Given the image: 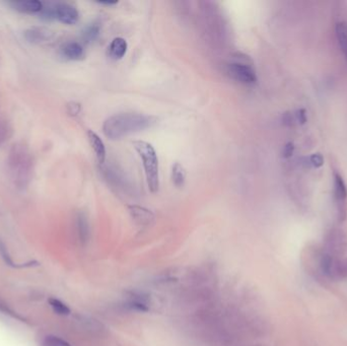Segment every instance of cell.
Listing matches in <instances>:
<instances>
[{
    "label": "cell",
    "mask_w": 347,
    "mask_h": 346,
    "mask_svg": "<svg viewBox=\"0 0 347 346\" xmlns=\"http://www.w3.org/2000/svg\"><path fill=\"white\" fill-rule=\"evenodd\" d=\"M157 118L138 113H121L109 117L103 125V132L111 140H119L126 136L153 127Z\"/></svg>",
    "instance_id": "1"
},
{
    "label": "cell",
    "mask_w": 347,
    "mask_h": 346,
    "mask_svg": "<svg viewBox=\"0 0 347 346\" xmlns=\"http://www.w3.org/2000/svg\"><path fill=\"white\" fill-rule=\"evenodd\" d=\"M7 172L10 180L17 189H26L33 179L35 161L29 146L24 142H15L7 156Z\"/></svg>",
    "instance_id": "2"
},
{
    "label": "cell",
    "mask_w": 347,
    "mask_h": 346,
    "mask_svg": "<svg viewBox=\"0 0 347 346\" xmlns=\"http://www.w3.org/2000/svg\"><path fill=\"white\" fill-rule=\"evenodd\" d=\"M133 146L142 160L146 182L149 185L150 191L155 193L160 187L159 157H157L156 151L151 143L143 140L133 141Z\"/></svg>",
    "instance_id": "3"
},
{
    "label": "cell",
    "mask_w": 347,
    "mask_h": 346,
    "mask_svg": "<svg viewBox=\"0 0 347 346\" xmlns=\"http://www.w3.org/2000/svg\"><path fill=\"white\" fill-rule=\"evenodd\" d=\"M318 265L321 273L326 278L334 281L347 278V259L334 257L323 251Z\"/></svg>",
    "instance_id": "4"
},
{
    "label": "cell",
    "mask_w": 347,
    "mask_h": 346,
    "mask_svg": "<svg viewBox=\"0 0 347 346\" xmlns=\"http://www.w3.org/2000/svg\"><path fill=\"white\" fill-rule=\"evenodd\" d=\"M347 250V237L340 228H331L325 236L324 252L334 257H341Z\"/></svg>",
    "instance_id": "5"
},
{
    "label": "cell",
    "mask_w": 347,
    "mask_h": 346,
    "mask_svg": "<svg viewBox=\"0 0 347 346\" xmlns=\"http://www.w3.org/2000/svg\"><path fill=\"white\" fill-rule=\"evenodd\" d=\"M228 75L246 86H253L257 81L255 70L243 63H231L227 66Z\"/></svg>",
    "instance_id": "6"
},
{
    "label": "cell",
    "mask_w": 347,
    "mask_h": 346,
    "mask_svg": "<svg viewBox=\"0 0 347 346\" xmlns=\"http://www.w3.org/2000/svg\"><path fill=\"white\" fill-rule=\"evenodd\" d=\"M334 194L336 199V204H337V216L340 223L344 222L347 216V208H346V197H347V189L342 177L338 174H335L334 177Z\"/></svg>",
    "instance_id": "7"
},
{
    "label": "cell",
    "mask_w": 347,
    "mask_h": 346,
    "mask_svg": "<svg viewBox=\"0 0 347 346\" xmlns=\"http://www.w3.org/2000/svg\"><path fill=\"white\" fill-rule=\"evenodd\" d=\"M55 17L65 25H75L78 22L79 14L75 6L67 2L55 3Z\"/></svg>",
    "instance_id": "8"
},
{
    "label": "cell",
    "mask_w": 347,
    "mask_h": 346,
    "mask_svg": "<svg viewBox=\"0 0 347 346\" xmlns=\"http://www.w3.org/2000/svg\"><path fill=\"white\" fill-rule=\"evenodd\" d=\"M54 31L45 27H33L25 31V38L31 44H46L54 38Z\"/></svg>",
    "instance_id": "9"
},
{
    "label": "cell",
    "mask_w": 347,
    "mask_h": 346,
    "mask_svg": "<svg viewBox=\"0 0 347 346\" xmlns=\"http://www.w3.org/2000/svg\"><path fill=\"white\" fill-rule=\"evenodd\" d=\"M9 5L19 13L40 14L43 9L44 3L39 0H18V1H10Z\"/></svg>",
    "instance_id": "10"
},
{
    "label": "cell",
    "mask_w": 347,
    "mask_h": 346,
    "mask_svg": "<svg viewBox=\"0 0 347 346\" xmlns=\"http://www.w3.org/2000/svg\"><path fill=\"white\" fill-rule=\"evenodd\" d=\"M88 138L94 154L97 156L98 162L100 164H103L105 162V159H106V148H105L103 140L100 138V136L97 133H94L91 130L88 131Z\"/></svg>",
    "instance_id": "11"
},
{
    "label": "cell",
    "mask_w": 347,
    "mask_h": 346,
    "mask_svg": "<svg viewBox=\"0 0 347 346\" xmlns=\"http://www.w3.org/2000/svg\"><path fill=\"white\" fill-rule=\"evenodd\" d=\"M128 49V44L123 38H115L108 47V54L114 60H120L124 57Z\"/></svg>",
    "instance_id": "12"
},
{
    "label": "cell",
    "mask_w": 347,
    "mask_h": 346,
    "mask_svg": "<svg viewBox=\"0 0 347 346\" xmlns=\"http://www.w3.org/2000/svg\"><path fill=\"white\" fill-rule=\"evenodd\" d=\"M61 53L69 60H80L85 56V50L77 42H68L61 48Z\"/></svg>",
    "instance_id": "13"
},
{
    "label": "cell",
    "mask_w": 347,
    "mask_h": 346,
    "mask_svg": "<svg viewBox=\"0 0 347 346\" xmlns=\"http://www.w3.org/2000/svg\"><path fill=\"white\" fill-rule=\"evenodd\" d=\"M131 214L133 218L137 222L139 225H149L153 219V215L151 211H146L144 208H140L137 206L131 207Z\"/></svg>",
    "instance_id": "14"
},
{
    "label": "cell",
    "mask_w": 347,
    "mask_h": 346,
    "mask_svg": "<svg viewBox=\"0 0 347 346\" xmlns=\"http://www.w3.org/2000/svg\"><path fill=\"white\" fill-rule=\"evenodd\" d=\"M336 37H337L342 53L347 60V25L345 23H339L336 26Z\"/></svg>",
    "instance_id": "15"
},
{
    "label": "cell",
    "mask_w": 347,
    "mask_h": 346,
    "mask_svg": "<svg viewBox=\"0 0 347 346\" xmlns=\"http://www.w3.org/2000/svg\"><path fill=\"white\" fill-rule=\"evenodd\" d=\"M185 180H186V171L184 169V166L181 164L176 163L173 165L172 169V181L174 185L178 188H181L184 186Z\"/></svg>",
    "instance_id": "16"
},
{
    "label": "cell",
    "mask_w": 347,
    "mask_h": 346,
    "mask_svg": "<svg viewBox=\"0 0 347 346\" xmlns=\"http://www.w3.org/2000/svg\"><path fill=\"white\" fill-rule=\"evenodd\" d=\"M49 303L51 308L53 309V311L58 315L66 316V315H69L70 313V309L65 305V303L57 299H50Z\"/></svg>",
    "instance_id": "17"
},
{
    "label": "cell",
    "mask_w": 347,
    "mask_h": 346,
    "mask_svg": "<svg viewBox=\"0 0 347 346\" xmlns=\"http://www.w3.org/2000/svg\"><path fill=\"white\" fill-rule=\"evenodd\" d=\"M12 132H13V129H12V126H10V124L6 120L0 118V145H1L3 142H5L10 137Z\"/></svg>",
    "instance_id": "18"
},
{
    "label": "cell",
    "mask_w": 347,
    "mask_h": 346,
    "mask_svg": "<svg viewBox=\"0 0 347 346\" xmlns=\"http://www.w3.org/2000/svg\"><path fill=\"white\" fill-rule=\"evenodd\" d=\"M77 227H78V234L81 241H86L89 236V225L88 220L85 215L79 214L77 217Z\"/></svg>",
    "instance_id": "19"
},
{
    "label": "cell",
    "mask_w": 347,
    "mask_h": 346,
    "mask_svg": "<svg viewBox=\"0 0 347 346\" xmlns=\"http://www.w3.org/2000/svg\"><path fill=\"white\" fill-rule=\"evenodd\" d=\"M40 15L42 18H44L46 20H51L54 19L55 17V3L52 2H48V3H44L43 9L40 13Z\"/></svg>",
    "instance_id": "20"
},
{
    "label": "cell",
    "mask_w": 347,
    "mask_h": 346,
    "mask_svg": "<svg viewBox=\"0 0 347 346\" xmlns=\"http://www.w3.org/2000/svg\"><path fill=\"white\" fill-rule=\"evenodd\" d=\"M43 344L44 346H70L66 341L56 336H47Z\"/></svg>",
    "instance_id": "21"
},
{
    "label": "cell",
    "mask_w": 347,
    "mask_h": 346,
    "mask_svg": "<svg viewBox=\"0 0 347 346\" xmlns=\"http://www.w3.org/2000/svg\"><path fill=\"white\" fill-rule=\"evenodd\" d=\"M99 31H100L99 27L96 26V25H92V26L89 27L85 30V33H83V36H85L86 40H88V41H93L94 39L98 37Z\"/></svg>",
    "instance_id": "22"
},
{
    "label": "cell",
    "mask_w": 347,
    "mask_h": 346,
    "mask_svg": "<svg viewBox=\"0 0 347 346\" xmlns=\"http://www.w3.org/2000/svg\"><path fill=\"white\" fill-rule=\"evenodd\" d=\"M282 124L287 126V127H291L297 124L296 116H294V113L292 112H286L282 115Z\"/></svg>",
    "instance_id": "23"
},
{
    "label": "cell",
    "mask_w": 347,
    "mask_h": 346,
    "mask_svg": "<svg viewBox=\"0 0 347 346\" xmlns=\"http://www.w3.org/2000/svg\"><path fill=\"white\" fill-rule=\"evenodd\" d=\"M324 163L323 156L320 153H315L310 157V165L315 167H320Z\"/></svg>",
    "instance_id": "24"
},
{
    "label": "cell",
    "mask_w": 347,
    "mask_h": 346,
    "mask_svg": "<svg viewBox=\"0 0 347 346\" xmlns=\"http://www.w3.org/2000/svg\"><path fill=\"white\" fill-rule=\"evenodd\" d=\"M294 116H296L297 124H304L307 122V114L303 109H300L297 112H294Z\"/></svg>",
    "instance_id": "25"
},
{
    "label": "cell",
    "mask_w": 347,
    "mask_h": 346,
    "mask_svg": "<svg viewBox=\"0 0 347 346\" xmlns=\"http://www.w3.org/2000/svg\"><path fill=\"white\" fill-rule=\"evenodd\" d=\"M294 151V146L291 142H288L287 144H286L285 149H283V151H282V155L285 157H290L292 155Z\"/></svg>",
    "instance_id": "26"
},
{
    "label": "cell",
    "mask_w": 347,
    "mask_h": 346,
    "mask_svg": "<svg viewBox=\"0 0 347 346\" xmlns=\"http://www.w3.org/2000/svg\"><path fill=\"white\" fill-rule=\"evenodd\" d=\"M67 108H68V113L70 115H77L79 113V111H80L79 104H76V103L69 104L67 106Z\"/></svg>",
    "instance_id": "27"
},
{
    "label": "cell",
    "mask_w": 347,
    "mask_h": 346,
    "mask_svg": "<svg viewBox=\"0 0 347 346\" xmlns=\"http://www.w3.org/2000/svg\"><path fill=\"white\" fill-rule=\"evenodd\" d=\"M101 4H106V5H114L116 3H118L117 1H105V2H100Z\"/></svg>",
    "instance_id": "28"
}]
</instances>
